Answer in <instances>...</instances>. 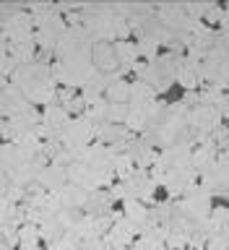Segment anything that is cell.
Returning a JSON list of instances; mask_svg holds the SVG:
<instances>
[{
    "mask_svg": "<svg viewBox=\"0 0 229 250\" xmlns=\"http://www.w3.org/2000/svg\"><path fill=\"white\" fill-rule=\"evenodd\" d=\"M91 58H94V65H97L102 73H109V70H115V68H117L115 47H112V44H107V42H99L97 47H94Z\"/></svg>",
    "mask_w": 229,
    "mask_h": 250,
    "instance_id": "obj_1",
    "label": "cell"
}]
</instances>
